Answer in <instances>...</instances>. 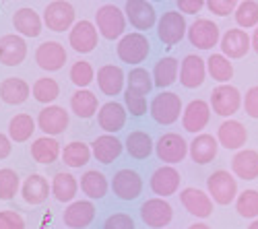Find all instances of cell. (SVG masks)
<instances>
[{
	"mask_svg": "<svg viewBox=\"0 0 258 229\" xmlns=\"http://www.w3.org/2000/svg\"><path fill=\"white\" fill-rule=\"evenodd\" d=\"M149 114L161 126H169V124L178 122L180 116L184 114L180 95L174 91H161L159 95L153 97L151 106H149Z\"/></svg>",
	"mask_w": 258,
	"mask_h": 229,
	"instance_id": "cell-1",
	"label": "cell"
},
{
	"mask_svg": "<svg viewBox=\"0 0 258 229\" xmlns=\"http://www.w3.org/2000/svg\"><path fill=\"white\" fill-rule=\"evenodd\" d=\"M207 192L213 198V202H217L221 206L231 204L238 198V178L229 174L227 170H217L213 172L207 180Z\"/></svg>",
	"mask_w": 258,
	"mask_h": 229,
	"instance_id": "cell-2",
	"label": "cell"
},
{
	"mask_svg": "<svg viewBox=\"0 0 258 229\" xmlns=\"http://www.w3.org/2000/svg\"><path fill=\"white\" fill-rule=\"evenodd\" d=\"M209 106H211V110L217 116L231 120V116L238 114L240 108L244 106V99H242V93H240L238 87H233V85H219V87L213 89Z\"/></svg>",
	"mask_w": 258,
	"mask_h": 229,
	"instance_id": "cell-3",
	"label": "cell"
},
{
	"mask_svg": "<svg viewBox=\"0 0 258 229\" xmlns=\"http://www.w3.org/2000/svg\"><path fill=\"white\" fill-rule=\"evenodd\" d=\"M95 27L101 37L105 39H118L124 37L126 29V15L116 5H103L95 13Z\"/></svg>",
	"mask_w": 258,
	"mask_h": 229,
	"instance_id": "cell-4",
	"label": "cell"
},
{
	"mask_svg": "<svg viewBox=\"0 0 258 229\" xmlns=\"http://www.w3.org/2000/svg\"><path fill=\"white\" fill-rule=\"evenodd\" d=\"M118 58L126 64H141L147 60L149 52H151V41L147 35L135 31V33H126L120 41H118Z\"/></svg>",
	"mask_w": 258,
	"mask_h": 229,
	"instance_id": "cell-5",
	"label": "cell"
},
{
	"mask_svg": "<svg viewBox=\"0 0 258 229\" xmlns=\"http://www.w3.org/2000/svg\"><path fill=\"white\" fill-rule=\"evenodd\" d=\"M188 35V23L186 17L180 11H165L157 23V37L163 46H176L182 41V37Z\"/></svg>",
	"mask_w": 258,
	"mask_h": 229,
	"instance_id": "cell-6",
	"label": "cell"
},
{
	"mask_svg": "<svg viewBox=\"0 0 258 229\" xmlns=\"http://www.w3.org/2000/svg\"><path fill=\"white\" fill-rule=\"evenodd\" d=\"M155 153L159 161L174 165L186 159V155L190 153V142H186L184 136H180L178 132H165L155 142Z\"/></svg>",
	"mask_w": 258,
	"mask_h": 229,
	"instance_id": "cell-7",
	"label": "cell"
},
{
	"mask_svg": "<svg viewBox=\"0 0 258 229\" xmlns=\"http://www.w3.org/2000/svg\"><path fill=\"white\" fill-rule=\"evenodd\" d=\"M221 31L219 25L213 23L211 19H197L188 27V41L199 50H213L221 44Z\"/></svg>",
	"mask_w": 258,
	"mask_h": 229,
	"instance_id": "cell-8",
	"label": "cell"
},
{
	"mask_svg": "<svg viewBox=\"0 0 258 229\" xmlns=\"http://www.w3.org/2000/svg\"><path fill=\"white\" fill-rule=\"evenodd\" d=\"M141 219L147 227L163 229L174 219V209L165 198H149L141 204Z\"/></svg>",
	"mask_w": 258,
	"mask_h": 229,
	"instance_id": "cell-9",
	"label": "cell"
},
{
	"mask_svg": "<svg viewBox=\"0 0 258 229\" xmlns=\"http://www.w3.org/2000/svg\"><path fill=\"white\" fill-rule=\"evenodd\" d=\"M124 15L131 21V25L139 29V33L153 29L155 23H159L155 7L151 3H147V0H128L124 5Z\"/></svg>",
	"mask_w": 258,
	"mask_h": 229,
	"instance_id": "cell-10",
	"label": "cell"
},
{
	"mask_svg": "<svg viewBox=\"0 0 258 229\" xmlns=\"http://www.w3.org/2000/svg\"><path fill=\"white\" fill-rule=\"evenodd\" d=\"M44 23L50 31H67L75 27V9L71 3H64V0H56L50 3L44 11Z\"/></svg>",
	"mask_w": 258,
	"mask_h": 229,
	"instance_id": "cell-11",
	"label": "cell"
},
{
	"mask_svg": "<svg viewBox=\"0 0 258 229\" xmlns=\"http://www.w3.org/2000/svg\"><path fill=\"white\" fill-rule=\"evenodd\" d=\"M112 190L120 200H137L143 192V178L135 170H118L112 180Z\"/></svg>",
	"mask_w": 258,
	"mask_h": 229,
	"instance_id": "cell-12",
	"label": "cell"
},
{
	"mask_svg": "<svg viewBox=\"0 0 258 229\" xmlns=\"http://www.w3.org/2000/svg\"><path fill=\"white\" fill-rule=\"evenodd\" d=\"M211 120V106L203 99H192L188 106L184 108L182 114V126L186 132L192 134H203V128H207V124Z\"/></svg>",
	"mask_w": 258,
	"mask_h": 229,
	"instance_id": "cell-13",
	"label": "cell"
},
{
	"mask_svg": "<svg viewBox=\"0 0 258 229\" xmlns=\"http://www.w3.org/2000/svg\"><path fill=\"white\" fill-rule=\"evenodd\" d=\"M221 54L229 60H238V58H244L250 50H252V37L240 29V27H235V29H227L221 37Z\"/></svg>",
	"mask_w": 258,
	"mask_h": 229,
	"instance_id": "cell-14",
	"label": "cell"
},
{
	"mask_svg": "<svg viewBox=\"0 0 258 229\" xmlns=\"http://www.w3.org/2000/svg\"><path fill=\"white\" fill-rule=\"evenodd\" d=\"M180 180H182V176L176 168H171V165H161V168H157L153 172L149 186H151L153 194H157V198H167V196L178 192Z\"/></svg>",
	"mask_w": 258,
	"mask_h": 229,
	"instance_id": "cell-15",
	"label": "cell"
},
{
	"mask_svg": "<svg viewBox=\"0 0 258 229\" xmlns=\"http://www.w3.org/2000/svg\"><path fill=\"white\" fill-rule=\"evenodd\" d=\"M180 202L182 206L195 217L207 219L213 215V198L209 196V192L201 190V188H184L180 192Z\"/></svg>",
	"mask_w": 258,
	"mask_h": 229,
	"instance_id": "cell-16",
	"label": "cell"
},
{
	"mask_svg": "<svg viewBox=\"0 0 258 229\" xmlns=\"http://www.w3.org/2000/svg\"><path fill=\"white\" fill-rule=\"evenodd\" d=\"M207 72V60L197 54H188L180 64V83L186 89H197L205 83Z\"/></svg>",
	"mask_w": 258,
	"mask_h": 229,
	"instance_id": "cell-17",
	"label": "cell"
},
{
	"mask_svg": "<svg viewBox=\"0 0 258 229\" xmlns=\"http://www.w3.org/2000/svg\"><path fill=\"white\" fill-rule=\"evenodd\" d=\"M217 140L219 147H225L229 151H242V147L248 140V130L238 120H225L217 128Z\"/></svg>",
	"mask_w": 258,
	"mask_h": 229,
	"instance_id": "cell-18",
	"label": "cell"
},
{
	"mask_svg": "<svg viewBox=\"0 0 258 229\" xmlns=\"http://www.w3.org/2000/svg\"><path fill=\"white\" fill-rule=\"evenodd\" d=\"M35 62L39 68H44L48 72L60 70L67 62V50L58 41H44L37 50H35Z\"/></svg>",
	"mask_w": 258,
	"mask_h": 229,
	"instance_id": "cell-19",
	"label": "cell"
},
{
	"mask_svg": "<svg viewBox=\"0 0 258 229\" xmlns=\"http://www.w3.org/2000/svg\"><path fill=\"white\" fill-rule=\"evenodd\" d=\"M97 27L91 23V21H79L75 23V27L71 29V35H69V41L75 52H81V54H89L95 50L97 46Z\"/></svg>",
	"mask_w": 258,
	"mask_h": 229,
	"instance_id": "cell-20",
	"label": "cell"
},
{
	"mask_svg": "<svg viewBox=\"0 0 258 229\" xmlns=\"http://www.w3.org/2000/svg\"><path fill=\"white\" fill-rule=\"evenodd\" d=\"M37 126L44 130L48 136L62 134L69 128V112L60 106H48L39 112L37 116Z\"/></svg>",
	"mask_w": 258,
	"mask_h": 229,
	"instance_id": "cell-21",
	"label": "cell"
},
{
	"mask_svg": "<svg viewBox=\"0 0 258 229\" xmlns=\"http://www.w3.org/2000/svg\"><path fill=\"white\" fill-rule=\"evenodd\" d=\"M27 56V44L21 35H3L0 37V62L5 66H17Z\"/></svg>",
	"mask_w": 258,
	"mask_h": 229,
	"instance_id": "cell-22",
	"label": "cell"
},
{
	"mask_svg": "<svg viewBox=\"0 0 258 229\" xmlns=\"http://www.w3.org/2000/svg\"><path fill=\"white\" fill-rule=\"evenodd\" d=\"M231 172L235 178L244 182H252L258 178V151L254 149H242L231 159Z\"/></svg>",
	"mask_w": 258,
	"mask_h": 229,
	"instance_id": "cell-23",
	"label": "cell"
},
{
	"mask_svg": "<svg viewBox=\"0 0 258 229\" xmlns=\"http://www.w3.org/2000/svg\"><path fill=\"white\" fill-rule=\"evenodd\" d=\"M217 151H219V140L217 136H213V134H197L195 140L190 142V157L195 163L199 165H207L211 163L215 157H217Z\"/></svg>",
	"mask_w": 258,
	"mask_h": 229,
	"instance_id": "cell-24",
	"label": "cell"
},
{
	"mask_svg": "<svg viewBox=\"0 0 258 229\" xmlns=\"http://www.w3.org/2000/svg\"><path fill=\"white\" fill-rule=\"evenodd\" d=\"M64 225L71 229H83L95 219V206L91 200H77L64 211Z\"/></svg>",
	"mask_w": 258,
	"mask_h": 229,
	"instance_id": "cell-25",
	"label": "cell"
},
{
	"mask_svg": "<svg viewBox=\"0 0 258 229\" xmlns=\"http://www.w3.org/2000/svg\"><path fill=\"white\" fill-rule=\"evenodd\" d=\"M97 122L105 132H118L126 124V110L118 101H107L97 112Z\"/></svg>",
	"mask_w": 258,
	"mask_h": 229,
	"instance_id": "cell-26",
	"label": "cell"
},
{
	"mask_svg": "<svg viewBox=\"0 0 258 229\" xmlns=\"http://www.w3.org/2000/svg\"><path fill=\"white\" fill-rule=\"evenodd\" d=\"M52 192V186L48 184V180L39 174H31L25 182H23V188H21V194H23V200L27 204H41L46 202L48 196Z\"/></svg>",
	"mask_w": 258,
	"mask_h": 229,
	"instance_id": "cell-27",
	"label": "cell"
},
{
	"mask_svg": "<svg viewBox=\"0 0 258 229\" xmlns=\"http://www.w3.org/2000/svg\"><path fill=\"white\" fill-rule=\"evenodd\" d=\"M124 72L120 66L114 64H105L97 70V85L105 95H118L124 89Z\"/></svg>",
	"mask_w": 258,
	"mask_h": 229,
	"instance_id": "cell-28",
	"label": "cell"
},
{
	"mask_svg": "<svg viewBox=\"0 0 258 229\" xmlns=\"http://www.w3.org/2000/svg\"><path fill=\"white\" fill-rule=\"evenodd\" d=\"M31 93V87L23 79H17V77H11V79H5L0 83V99L9 106H19V103L27 101Z\"/></svg>",
	"mask_w": 258,
	"mask_h": 229,
	"instance_id": "cell-29",
	"label": "cell"
},
{
	"mask_svg": "<svg viewBox=\"0 0 258 229\" xmlns=\"http://www.w3.org/2000/svg\"><path fill=\"white\" fill-rule=\"evenodd\" d=\"M91 153L99 163H112L122 153V142L112 134H101L91 142Z\"/></svg>",
	"mask_w": 258,
	"mask_h": 229,
	"instance_id": "cell-30",
	"label": "cell"
},
{
	"mask_svg": "<svg viewBox=\"0 0 258 229\" xmlns=\"http://www.w3.org/2000/svg\"><path fill=\"white\" fill-rule=\"evenodd\" d=\"M13 25H15V31H19L21 35H25V37H37L41 33V19L29 7L19 9L13 15Z\"/></svg>",
	"mask_w": 258,
	"mask_h": 229,
	"instance_id": "cell-31",
	"label": "cell"
},
{
	"mask_svg": "<svg viewBox=\"0 0 258 229\" xmlns=\"http://www.w3.org/2000/svg\"><path fill=\"white\" fill-rule=\"evenodd\" d=\"M178 70H180V62L174 56L159 58L155 68H153V83H155V87L165 89L169 85H174L176 79H178Z\"/></svg>",
	"mask_w": 258,
	"mask_h": 229,
	"instance_id": "cell-32",
	"label": "cell"
},
{
	"mask_svg": "<svg viewBox=\"0 0 258 229\" xmlns=\"http://www.w3.org/2000/svg\"><path fill=\"white\" fill-rule=\"evenodd\" d=\"M207 70L213 81L221 83V85H229V81L233 79V62L223 54H211L207 58Z\"/></svg>",
	"mask_w": 258,
	"mask_h": 229,
	"instance_id": "cell-33",
	"label": "cell"
},
{
	"mask_svg": "<svg viewBox=\"0 0 258 229\" xmlns=\"http://www.w3.org/2000/svg\"><path fill=\"white\" fill-rule=\"evenodd\" d=\"M58 155H60V142L52 136H41L31 144V157L37 163L50 165L58 159Z\"/></svg>",
	"mask_w": 258,
	"mask_h": 229,
	"instance_id": "cell-34",
	"label": "cell"
},
{
	"mask_svg": "<svg viewBox=\"0 0 258 229\" xmlns=\"http://www.w3.org/2000/svg\"><path fill=\"white\" fill-rule=\"evenodd\" d=\"M153 140H151V136H149L147 132H143V130H135V132H131L126 136V151H128V155H131L133 159H147L149 155L153 153Z\"/></svg>",
	"mask_w": 258,
	"mask_h": 229,
	"instance_id": "cell-35",
	"label": "cell"
},
{
	"mask_svg": "<svg viewBox=\"0 0 258 229\" xmlns=\"http://www.w3.org/2000/svg\"><path fill=\"white\" fill-rule=\"evenodd\" d=\"M71 110L79 118H85V120L95 116V112H97V97H95V93L89 91V89L75 91L73 97H71Z\"/></svg>",
	"mask_w": 258,
	"mask_h": 229,
	"instance_id": "cell-36",
	"label": "cell"
},
{
	"mask_svg": "<svg viewBox=\"0 0 258 229\" xmlns=\"http://www.w3.org/2000/svg\"><path fill=\"white\" fill-rule=\"evenodd\" d=\"M77 190H79V184L75 180V176L71 174H56L54 180H52V194L58 202H71L75 196H77Z\"/></svg>",
	"mask_w": 258,
	"mask_h": 229,
	"instance_id": "cell-37",
	"label": "cell"
},
{
	"mask_svg": "<svg viewBox=\"0 0 258 229\" xmlns=\"http://www.w3.org/2000/svg\"><path fill=\"white\" fill-rule=\"evenodd\" d=\"M81 190L93 200L103 198L107 194V180L101 172L89 170V172H85V176L81 178Z\"/></svg>",
	"mask_w": 258,
	"mask_h": 229,
	"instance_id": "cell-38",
	"label": "cell"
},
{
	"mask_svg": "<svg viewBox=\"0 0 258 229\" xmlns=\"http://www.w3.org/2000/svg\"><path fill=\"white\" fill-rule=\"evenodd\" d=\"M35 130V122L29 114H17L11 122H9V138L15 142H25L31 138Z\"/></svg>",
	"mask_w": 258,
	"mask_h": 229,
	"instance_id": "cell-39",
	"label": "cell"
},
{
	"mask_svg": "<svg viewBox=\"0 0 258 229\" xmlns=\"http://www.w3.org/2000/svg\"><path fill=\"white\" fill-rule=\"evenodd\" d=\"M89 159H91V149L79 140L69 142L62 151V161L67 163L69 168H83V165L89 163Z\"/></svg>",
	"mask_w": 258,
	"mask_h": 229,
	"instance_id": "cell-40",
	"label": "cell"
},
{
	"mask_svg": "<svg viewBox=\"0 0 258 229\" xmlns=\"http://www.w3.org/2000/svg\"><path fill=\"white\" fill-rule=\"evenodd\" d=\"M233 19L238 23L240 29H256L258 27V3L254 0H244V3L238 5L233 13Z\"/></svg>",
	"mask_w": 258,
	"mask_h": 229,
	"instance_id": "cell-41",
	"label": "cell"
},
{
	"mask_svg": "<svg viewBox=\"0 0 258 229\" xmlns=\"http://www.w3.org/2000/svg\"><path fill=\"white\" fill-rule=\"evenodd\" d=\"M235 211L244 219H250V221L258 219V190L248 188L240 192L238 198H235Z\"/></svg>",
	"mask_w": 258,
	"mask_h": 229,
	"instance_id": "cell-42",
	"label": "cell"
},
{
	"mask_svg": "<svg viewBox=\"0 0 258 229\" xmlns=\"http://www.w3.org/2000/svg\"><path fill=\"white\" fill-rule=\"evenodd\" d=\"M31 93H33L35 101H39V103H52L60 95V87H58V83L54 79L46 77V79H37L33 83Z\"/></svg>",
	"mask_w": 258,
	"mask_h": 229,
	"instance_id": "cell-43",
	"label": "cell"
},
{
	"mask_svg": "<svg viewBox=\"0 0 258 229\" xmlns=\"http://www.w3.org/2000/svg\"><path fill=\"white\" fill-rule=\"evenodd\" d=\"M126 83H128V89L137 91V93H141V95H147L149 91L155 87L153 74H149V70H145V68H141V66H139V68H133L131 72H128Z\"/></svg>",
	"mask_w": 258,
	"mask_h": 229,
	"instance_id": "cell-44",
	"label": "cell"
},
{
	"mask_svg": "<svg viewBox=\"0 0 258 229\" xmlns=\"http://www.w3.org/2000/svg\"><path fill=\"white\" fill-rule=\"evenodd\" d=\"M93 77H95L93 66L89 64L87 60H79V62H75L73 68H71V81L75 83L79 89H85L87 85H91Z\"/></svg>",
	"mask_w": 258,
	"mask_h": 229,
	"instance_id": "cell-45",
	"label": "cell"
},
{
	"mask_svg": "<svg viewBox=\"0 0 258 229\" xmlns=\"http://www.w3.org/2000/svg\"><path fill=\"white\" fill-rule=\"evenodd\" d=\"M19 190V176L17 172L5 168V170H0V200H11L15 198Z\"/></svg>",
	"mask_w": 258,
	"mask_h": 229,
	"instance_id": "cell-46",
	"label": "cell"
},
{
	"mask_svg": "<svg viewBox=\"0 0 258 229\" xmlns=\"http://www.w3.org/2000/svg\"><path fill=\"white\" fill-rule=\"evenodd\" d=\"M124 103H126L128 112H131V116H135V118H141V116L147 114V99H145V95H141V93H137V91L126 89V93H124Z\"/></svg>",
	"mask_w": 258,
	"mask_h": 229,
	"instance_id": "cell-47",
	"label": "cell"
},
{
	"mask_svg": "<svg viewBox=\"0 0 258 229\" xmlns=\"http://www.w3.org/2000/svg\"><path fill=\"white\" fill-rule=\"evenodd\" d=\"M103 229H137L135 219L126 213H114L105 219Z\"/></svg>",
	"mask_w": 258,
	"mask_h": 229,
	"instance_id": "cell-48",
	"label": "cell"
},
{
	"mask_svg": "<svg viewBox=\"0 0 258 229\" xmlns=\"http://www.w3.org/2000/svg\"><path fill=\"white\" fill-rule=\"evenodd\" d=\"M240 3H235V0H209L207 3V9L217 15V17H227L229 13H235Z\"/></svg>",
	"mask_w": 258,
	"mask_h": 229,
	"instance_id": "cell-49",
	"label": "cell"
},
{
	"mask_svg": "<svg viewBox=\"0 0 258 229\" xmlns=\"http://www.w3.org/2000/svg\"><path fill=\"white\" fill-rule=\"evenodd\" d=\"M244 112L252 120H258V85L250 87L244 95Z\"/></svg>",
	"mask_w": 258,
	"mask_h": 229,
	"instance_id": "cell-50",
	"label": "cell"
},
{
	"mask_svg": "<svg viewBox=\"0 0 258 229\" xmlns=\"http://www.w3.org/2000/svg\"><path fill=\"white\" fill-rule=\"evenodd\" d=\"M0 229H25V221L15 211H0Z\"/></svg>",
	"mask_w": 258,
	"mask_h": 229,
	"instance_id": "cell-51",
	"label": "cell"
},
{
	"mask_svg": "<svg viewBox=\"0 0 258 229\" xmlns=\"http://www.w3.org/2000/svg\"><path fill=\"white\" fill-rule=\"evenodd\" d=\"M207 7L205 0H178V11L182 15H197Z\"/></svg>",
	"mask_w": 258,
	"mask_h": 229,
	"instance_id": "cell-52",
	"label": "cell"
},
{
	"mask_svg": "<svg viewBox=\"0 0 258 229\" xmlns=\"http://www.w3.org/2000/svg\"><path fill=\"white\" fill-rule=\"evenodd\" d=\"M13 151V144H11V138L7 134L0 132V159H7Z\"/></svg>",
	"mask_w": 258,
	"mask_h": 229,
	"instance_id": "cell-53",
	"label": "cell"
},
{
	"mask_svg": "<svg viewBox=\"0 0 258 229\" xmlns=\"http://www.w3.org/2000/svg\"><path fill=\"white\" fill-rule=\"evenodd\" d=\"M252 50L258 54V27H256L254 33H252Z\"/></svg>",
	"mask_w": 258,
	"mask_h": 229,
	"instance_id": "cell-54",
	"label": "cell"
},
{
	"mask_svg": "<svg viewBox=\"0 0 258 229\" xmlns=\"http://www.w3.org/2000/svg\"><path fill=\"white\" fill-rule=\"evenodd\" d=\"M188 229H211V227H209L207 223H192Z\"/></svg>",
	"mask_w": 258,
	"mask_h": 229,
	"instance_id": "cell-55",
	"label": "cell"
},
{
	"mask_svg": "<svg viewBox=\"0 0 258 229\" xmlns=\"http://www.w3.org/2000/svg\"><path fill=\"white\" fill-rule=\"evenodd\" d=\"M248 229H258V219H254V221L248 225Z\"/></svg>",
	"mask_w": 258,
	"mask_h": 229,
	"instance_id": "cell-56",
	"label": "cell"
}]
</instances>
